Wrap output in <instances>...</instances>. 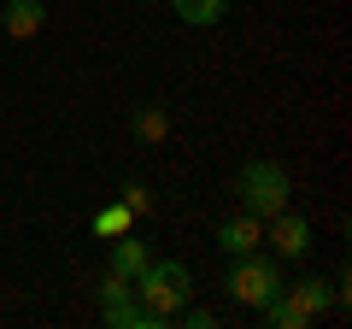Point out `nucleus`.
<instances>
[{
    "label": "nucleus",
    "instance_id": "f257e3e1",
    "mask_svg": "<svg viewBox=\"0 0 352 329\" xmlns=\"http://www.w3.org/2000/svg\"><path fill=\"white\" fill-rule=\"evenodd\" d=\"M135 300L147 306L153 317H159V329H170L176 312L194 300V270L182 265V259H159V253H153L147 270L135 277Z\"/></svg>",
    "mask_w": 352,
    "mask_h": 329
},
{
    "label": "nucleus",
    "instance_id": "f3484780",
    "mask_svg": "<svg viewBox=\"0 0 352 329\" xmlns=\"http://www.w3.org/2000/svg\"><path fill=\"white\" fill-rule=\"evenodd\" d=\"M135 6H164V0H135Z\"/></svg>",
    "mask_w": 352,
    "mask_h": 329
},
{
    "label": "nucleus",
    "instance_id": "9d476101",
    "mask_svg": "<svg viewBox=\"0 0 352 329\" xmlns=\"http://www.w3.org/2000/svg\"><path fill=\"white\" fill-rule=\"evenodd\" d=\"M100 323L106 329H159V317L147 312V306L129 294V300H112V306H100Z\"/></svg>",
    "mask_w": 352,
    "mask_h": 329
},
{
    "label": "nucleus",
    "instance_id": "ddd939ff",
    "mask_svg": "<svg viewBox=\"0 0 352 329\" xmlns=\"http://www.w3.org/2000/svg\"><path fill=\"white\" fill-rule=\"evenodd\" d=\"M129 294H135V282H129L124 270H112V265H106V270H100V282H94V300H100V306H112V300H129Z\"/></svg>",
    "mask_w": 352,
    "mask_h": 329
},
{
    "label": "nucleus",
    "instance_id": "f03ea898",
    "mask_svg": "<svg viewBox=\"0 0 352 329\" xmlns=\"http://www.w3.org/2000/svg\"><path fill=\"white\" fill-rule=\"evenodd\" d=\"M235 200H241V212H252V217H276L282 206L294 200L288 164L282 159H247L235 171Z\"/></svg>",
    "mask_w": 352,
    "mask_h": 329
},
{
    "label": "nucleus",
    "instance_id": "4468645a",
    "mask_svg": "<svg viewBox=\"0 0 352 329\" xmlns=\"http://www.w3.org/2000/svg\"><path fill=\"white\" fill-rule=\"evenodd\" d=\"M129 129H135L141 141H164V112H159V106H141V112L129 118Z\"/></svg>",
    "mask_w": 352,
    "mask_h": 329
},
{
    "label": "nucleus",
    "instance_id": "20e7f679",
    "mask_svg": "<svg viewBox=\"0 0 352 329\" xmlns=\"http://www.w3.org/2000/svg\"><path fill=\"white\" fill-rule=\"evenodd\" d=\"M264 241H270V253H276L282 265H294V259L311 253V217L294 212V206H282L276 217H264Z\"/></svg>",
    "mask_w": 352,
    "mask_h": 329
},
{
    "label": "nucleus",
    "instance_id": "7ed1b4c3",
    "mask_svg": "<svg viewBox=\"0 0 352 329\" xmlns=\"http://www.w3.org/2000/svg\"><path fill=\"white\" fill-rule=\"evenodd\" d=\"M282 282H288V277H282V259L270 253V247H252V253L229 259V282H223V288H229L235 306H252V312H258Z\"/></svg>",
    "mask_w": 352,
    "mask_h": 329
},
{
    "label": "nucleus",
    "instance_id": "39448f33",
    "mask_svg": "<svg viewBox=\"0 0 352 329\" xmlns=\"http://www.w3.org/2000/svg\"><path fill=\"white\" fill-rule=\"evenodd\" d=\"M212 241H217V253H223V259H241V253H252V247H264V217H252V212L235 206V212L217 224Z\"/></svg>",
    "mask_w": 352,
    "mask_h": 329
},
{
    "label": "nucleus",
    "instance_id": "2eb2a0df",
    "mask_svg": "<svg viewBox=\"0 0 352 329\" xmlns=\"http://www.w3.org/2000/svg\"><path fill=\"white\" fill-rule=\"evenodd\" d=\"M118 200H124V206H129V212H135V217H141V212H147V206H153V194H147V189H141V182H124V189H118Z\"/></svg>",
    "mask_w": 352,
    "mask_h": 329
},
{
    "label": "nucleus",
    "instance_id": "f8f14e48",
    "mask_svg": "<svg viewBox=\"0 0 352 329\" xmlns=\"http://www.w3.org/2000/svg\"><path fill=\"white\" fill-rule=\"evenodd\" d=\"M129 224H135V212H129L124 200H112V206H106V212H94V235H100V241H112V235H124Z\"/></svg>",
    "mask_w": 352,
    "mask_h": 329
},
{
    "label": "nucleus",
    "instance_id": "9b49d317",
    "mask_svg": "<svg viewBox=\"0 0 352 329\" xmlns=\"http://www.w3.org/2000/svg\"><path fill=\"white\" fill-rule=\"evenodd\" d=\"M258 317H264V329H311V317H305V312H300V306H294L282 288L258 306Z\"/></svg>",
    "mask_w": 352,
    "mask_h": 329
},
{
    "label": "nucleus",
    "instance_id": "6e6552de",
    "mask_svg": "<svg viewBox=\"0 0 352 329\" xmlns=\"http://www.w3.org/2000/svg\"><path fill=\"white\" fill-rule=\"evenodd\" d=\"M147 259H153V247H147V241L135 235V229H124V235H112V253H106V265H112V270H124L129 282H135L141 270H147Z\"/></svg>",
    "mask_w": 352,
    "mask_h": 329
},
{
    "label": "nucleus",
    "instance_id": "1a4fd4ad",
    "mask_svg": "<svg viewBox=\"0 0 352 329\" xmlns=\"http://www.w3.org/2000/svg\"><path fill=\"white\" fill-rule=\"evenodd\" d=\"M176 6V24H188V30H217L229 18V0H170Z\"/></svg>",
    "mask_w": 352,
    "mask_h": 329
},
{
    "label": "nucleus",
    "instance_id": "423d86ee",
    "mask_svg": "<svg viewBox=\"0 0 352 329\" xmlns=\"http://www.w3.org/2000/svg\"><path fill=\"white\" fill-rule=\"evenodd\" d=\"M0 30L12 41H36L41 30H47V6H41V0H6V6H0Z\"/></svg>",
    "mask_w": 352,
    "mask_h": 329
},
{
    "label": "nucleus",
    "instance_id": "dca6fc26",
    "mask_svg": "<svg viewBox=\"0 0 352 329\" xmlns=\"http://www.w3.org/2000/svg\"><path fill=\"white\" fill-rule=\"evenodd\" d=\"M176 323H188V329H212V323H217V312H206V306H182V312H176Z\"/></svg>",
    "mask_w": 352,
    "mask_h": 329
},
{
    "label": "nucleus",
    "instance_id": "0eeeda50",
    "mask_svg": "<svg viewBox=\"0 0 352 329\" xmlns=\"http://www.w3.org/2000/svg\"><path fill=\"white\" fill-rule=\"evenodd\" d=\"M282 294H288V300L300 306V312L311 317V323H317V317L329 312V306H335V282H323V277H300V282H282Z\"/></svg>",
    "mask_w": 352,
    "mask_h": 329
}]
</instances>
